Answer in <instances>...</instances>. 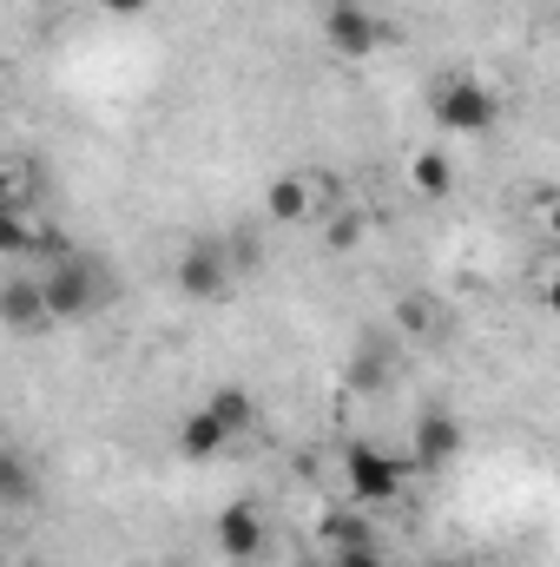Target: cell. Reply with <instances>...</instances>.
<instances>
[{
	"mask_svg": "<svg viewBox=\"0 0 560 567\" xmlns=\"http://www.w3.org/2000/svg\"><path fill=\"white\" fill-rule=\"evenodd\" d=\"M323 40H330V53H343V60H370V53L383 47V20H376L363 0H330Z\"/></svg>",
	"mask_w": 560,
	"mask_h": 567,
	"instance_id": "cell-5",
	"label": "cell"
},
{
	"mask_svg": "<svg viewBox=\"0 0 560 567\" xmlns=\"http://www.w3.org/2000/svg\"><path fill=\"white\" fill-rule=\"evenodd\" d=\"M396 323H403V330H416V337H435L442 310H435L428 297H403V303H396Z\"/></svg>",
	"mask_w": 560,
	"mask_h": 567,
	"instance_id": "cell-17",
	"label": "cell"
},
{
	"mask_svg": "<svg viewBox=\"0 0 560 567\" xmlns=\"http://www.w3.org/2000/svg\"><path fill=\"white\" fill-rule=\"evenodd\" d=\"M40 278V297H46V310H53V330L60 323H86V317H100L106 303H113V271L100 265V258H86V251H60L46 271H33Z\"/></svg>",
	"mask_w": 560,
	"mask_h": 567,
	"instance_id": "cell-1",
	"label": "cell"
},
{
	"mask_svg": "<svg viewBox=\"0 0 560 567\" xmlns=\"http://www.w3.org/2000/svg\"><path fill=\"white\" fill-rule=\"evenodd\" d=\"M231 442H238V435L218 423L211 410H191V416L178 423V455H185V462H218Z\"/></svg>",
	"mask_w": 560,
	"mask_h": 567,
	"instance_id": "cell-10",
	"label": "cell"
},
{
	"mask_svg": "<svg viewBox=\"0 0 560 567\" xmlns=\"http://www.w3.org/2000/svg\"><path fill=\"white\" fill-rule=\"evenodd\" d=\"M172 284H178L191 303H218V297H231L238 265H231V251H225L218 238H191V245L178 251V271H172Z\"/></svg>",
	"mask_w": 560,
	"mask_h": 567,
	"instance_id": "cell-4",
	"label": "cell"
},
{
	"mask_svg": "<svg viewBox=\"0 0 560 567\" xmlns=\"http://www.w3.org/2000/svg\"><path fill=\"white\" fill-rule=\"evenodd\" d=\"M218 548H225V561H258V555L271 548L265 508H258V502H231V508L218 515Z\"/></svg>",
	"mask_w": 560,
	"mask_h": 567,
	"instance_id": "cell-8",
	"label": "cell"
},
{
	"mask_svg": "<svg viewBox=\"0 0 560 567\" xmlns=\"http://www.w3.org/2000/svg\"><path fill=\"white\" fill-rule=\"evenodd\" d=\"M33 502H40V475H33V462H27L20 449L0 442V508L20 515V508H33Z\"/></svg>",
	"mask_w": 560,
	"mask_h": 567,
	"instance_id": "cell-12",
	"label": "cell"
},
{
	"mask_svg": "<svg viewBox=\"0 0 560 567\" xmlns=\"http://www.w3.org/2000/svg\"><path fill=\"white\" fill-rule=\"evenodd\" d=\"M442 567H448V561H442Z\"/></svg>",
	"mask_w": 560,
	"mask_h": 567,
	"instance_id": "cell-23",
	"label": "cell"
},
{
	"mask_svg": "<svg viewBox=\"0 0 560 567\" xmlns=\"http://www.w3.org/2000/svg\"><path fill=\"white\" fill-rule=\"evenodd\" d=\"M20 205V185H13V172H0V212H13Z\"/></svg>",
	"mask_w": 560,
	"mask_h": 567,
	"instance_id": "cell-20",
	"label": "cell"
},
{
	"mask_svg": "<svg viewBox=\"0 0 560 567\" xmlns=\"http://www.w3.org/2000/svg\"><path fill=\"white\" fill-rule=\"evenodd\" d=\"M356 238H363V218H356V212H336V218H330V245L343 251V245H356Z\"/></svg>",
	"mask_w": 560,
	"mask_h": 567,
	"instance_id": "cell-19",
	"label": "cell"
},
{
	"mask_svg": "<svg viewBox=\"0 0 560 567\" xmlns=\"http://www.w3.org/2000/svg\"><path fill=\"white\" fill-rule=\"evenodd\" d=\"M495 120H501V93H495V86H481V80H468V73L442 80V93H435V126H442V133H455V140H488Z\"/></svg>",
	"mask_w": 560,
	"mask_h": 567,
	"instance_id": "cell-3",
	"label": "cell"
},
{
	"mask_svg": "<svg viewBox=\"0 0 560 567\" xmlns=\"http://www.w3.org/2000/svg\"><path fill=\"white\" fill-rule=\"evenodd\" d=\"M205 410H211V416H218V423L231 429V435H245V429L258 423V403H251V390H238V383H218V390H211V403H205Z\"/></svg>",
	"mask_w": 560,
	"mask_h": 567,
	"instance_id": "cell-14",
	"label": "cell"
},
{
	"mask_svg": "<svg viewBox=\"0 0 560 567\" xmlns=\"http://www.w3.org/2000/svg\"><path fill=\"white\" fill-rule=\"evenodd\" d=\"M343 383L363 390V396H383V383H390V343H383V337H363V350L350 357Z\"/></svg>",
	"mask_w": 560,
	"mask_h": 567,
	"instance_id": "cell-13",
	"label": "cell"
},
{
	"mask_svg": "<svg viewBox=\"0 0 560 567\" xmlns=\"http://www.w3.org/2000/svg\"><path fill=\"white\" fill-rule=\"evenodd\" d=\"M33 251V218L13 205V212H0V258H27Z\"/></svg>",
	"mask_w": 560,
	"mask_h": 567,
	"instance_id": "cell-16",
	"label": "cell"
},
{
	"mask_svg": "<svg viewBox=\"0 0 560 567\" xmlns=\"http://www.w3.org/2000/svg\"><path fill=\"white\" fill-rule=\"evenodd\" d=\"M323 567H390V561H383V548H336Z\"/></svg>",
	"mask_w": 560,
	"mask_h": 567,
	"instance_id": "cell-18",
	"label": "cell"
},
{
	"mask_svg": "<svg viewBox=\"0 0 560 567\" xmlns=\"http://www.w3.org/2000/svg\"><path fill=\"white\" fill-rule=\"evenodd\" d=\"M416 449H409V468H422V475H435V468H448L455 455H462V442H468V429H462V416H448V410H428L416 423V435H409Z\"/></svg>",
	"mask_w": 560,
	"mask_h": 567,
	"instance_id": "cell-7",
	"label": "cell"
},
{
	"mask_svg": "<svg viewBox=\"0 0 560 567\" xmlns=\"http://www.w3.org/2000/svg\"><path fill=\"white\" fill-rule=\"evenodd\" d=\"M317 542L336 555V548H376V528H370V515L356 508V502H336L323 522H317Z\"/></svg>",
	"mask_w": 560,
	"mask_h": 567,
	"instance_id": "cell-11",
	"label": "cell"
},
{
	"mask_svg": "<svg viewBox=\"0 0 560 567\" xmlns=\"http://www.w3.org/2000/svg\"><path fill=\"white\" fill-rule=\"evenodd\" d=\"M0 120H7V106H0Z\"/></svg>",
	"mask_w": 560,
	"mask_h": 567,
	"instance_id": "cell-22",
	"label": "cell"
},
{
	"mask_svg": "<svg viewBox=\"0 0 560 567\" xmlns=\"http://www.w3.org/2000/svg\"><path fill=\"white\" fill-rule=\"evenodd\" d=\"M409 185H416L422 198H448V192H455L448 152H416V158H409Z\"/></svg>",
	"mask_w": 560,
	"mask_h": 567,
	"instance_id": "cell-15",
	"label": "cell"
},
{
	"mask_svg": "<svg viewBox=\"0 0 560 567\" xmlns=\"http://www.w3.org/2000/svg\"><path fill=\"white\" fill-rule=\"evenodd\" d=\"M0 323H7L13 337H46V330H53V310H46V297H40V278H33V271L0 278Z\"/></svg>",
	"mask_w": 560,
	"mask_h": 567,
	"instance_id": "cell-6",
	"label": "cell"
},
{
	"mask_svg": "<svg viewBox=\"0 0 560 567\" xmlns=\"http://www.w3.org/2000/svg\"><path fill=\"white\" fill-rule=\"evenodd\" d=\"M403 482H409V462L376 449V442H343V502L356 508H390L403 502Z\"/></svg>",
	"mask_w": 560,
	"mask_h": 567,
	"instance_id": "cell-2",
	"label": "cell"
},
{
	"mask_svg": "<svg viewBox=\"0 0 560 567\" xmlns=\"http://www.w3.org/2000/svg\"><path fill=\"white\" fill-rule=\"evenodd\" d=\"M93 7H106V13H145L152 0H93Z\"/></svg>",
	"mask_w": 560,
	"mask_h": 567,
	"instance_id": "cell-21",
	"label": "cell"
},
{
	"mask_svg": "<svg viewBox=\"0 0 560 567\" xmlns=\"http://www.w3.org/2000/svg\"><path fill=\"white\" fill-rule=\"evenodd\" d=\"M310 205H317V178H303V172H278L271 192H265V218L271 225H303Z\"/></svg>",
	"mask_w": 560,
	"mask_h": 567,
	"instance_id": "cell-9",
	"label": "cell"
}]
</instances>
